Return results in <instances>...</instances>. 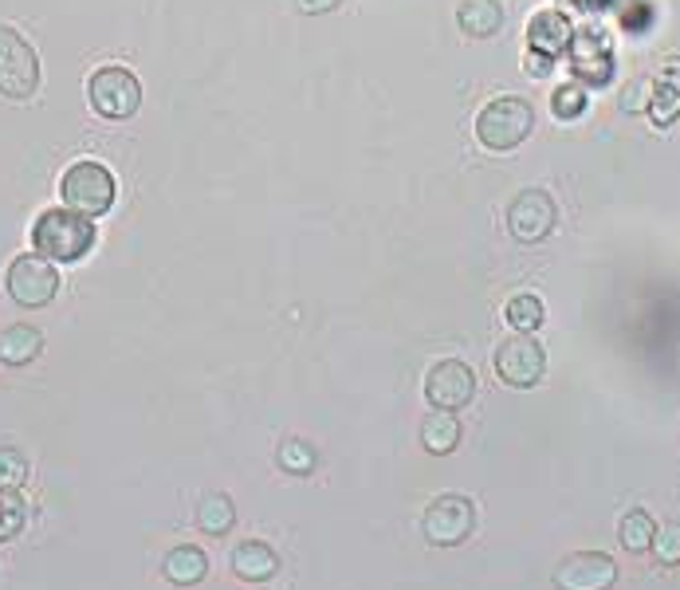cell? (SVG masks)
<instances>
[{"instance_id": "8992f818", "label": "cell", "mask_w": 680, "mask_h": 590, "mask_svg": "<svg viewBox=\"0 0 680 590\" xmlns=\"http://www.w3.org/2000/svg\"><path fill=\"white\" fill-rule=\"evenodd\" d=\"M4 283H9V296L20 303V308L36 311V308H47V303L56 300L59 272H56V264L47 260V256L24 253V256H16V260L9 264Z\"/></svg>"}, {"instance_id": "30bf717a", "label": "cell", "mask_w": 680, "mask_h": 590, "mask_svg": "<svg viewBox=\"0 0 680 590\" xmlns=\"http://www.w3.org/2000/svg\"><path fill=\"white\" fill-rule=\"evenodd\" d=\"M476 398V370L460 358H441L425 375V402L433 410H465Z\"/></svg>"}, {"instance_id": "7402d4cb", "label": "cell", "mask_w": 680, "mask_h": 590, "mask_svg": "<svg viewBox=\"0 0 680 590\" xmlns=\"http://www.w3.org/2000/svg\"><path fill=\"white\" fill-rule=\"evenodd\" d=\"M24 524H29V508H24L20 492L0 488V544L16 539V535L24 532Z\"/></svg>"}, {"instance_id": "f546056e", "label": "cell", "mask_w": 680, "mask_h": 590, "mask_svg": "<svg viewBox=\"0 0 680 590\" xmlns=\"http://www.w3.org/2000/svg\"><path fill=\"white\" fill-rule=\"evenodd\" d=\"M661 79H669V84H677L680 87V56H672L669 59V67H665V76Z\"/></svg>"}, {"instance_id": "52a82bcc", "label": "cell", "mask_w": 680, "mask_h": 590, "mask_svg": "<svg viewBox=\"0 0 680 590\" xmlns=\"http://www.w3.org/2000/svg\"><path fill=\"white\" fill-rule=\"evenodd\" d=\"M472 527H476V508L460 492L437 497L425 508V515H421V532H425V539L433 547H460L472 535Z\"/></svg>"}, {"instance_id": "2e32d148", "label": "cell", "mask_w": 680, "mask_h": 590, "mask_svg": "<svg viewBox=\"0 0 680 590\" xmlns=\"http://www.w3.org/2000/svg\"><path fill=\"white\" fill-rule=\"evenodd\" d=\"M40 350H44V335H40L32 323H12V327L0 335V363L4 366L36 363Z\"/></svg>"}, {"instance_id": "ffe728a7", "label": "cell", "mask_w": 680, "mask_h": 590, "mask_svg": "<svg viewBox=\"0 0 680 590\" xmlns=\"http://www.w3.org/2000/svg\"><path fill=\"white\" fill-rule=\"evenodd\" d=\"M233 524H236L233 500L224 497V492H209V497L201 500V508H197V527L209 535H224V532H233Z\"/></svg>"}, {"instance_id": "603a6c76", "label": "cell", "mask_w": 680, "mask_h": 590, "mask_svg": "<svg viewBox=\"0 0 680 590\" xmlns=\"http://www.w3.org/2000/svg\"><path fill=\"white\" fill-rule=\"evenodd\" d=\"M649 114L657 126H669L672 119L680 114V87L661 79V84H653V99H649Z\"/></svg>"}, {"instance_id": "8fae6325", "label": "cell", "mask_w": 680, "mask_h": 590, "mask_svg": "<svg viewBox=\"0 0 680 590\" xmlns=\"http://www.w3.org/2000/svg\"><path fill=\"white\" fill-rule=\"evenodd\" d=\"M617 563L606 552H575L555 567V590H614Z\"/></svg>"}, {"instance_id": "d6986e66", "label": "cell", "mask_w": 680, "mask_h": 590, "mask_svg": "<svg viewBox=\"0 0 680 590\" xmlns=\"http://www.w3.org/2000/svg\"><path fill=\"white\" fill-rule=\"evenodd\" d=\"M503 319H508V327H512V331H520V335H532V331L543 327L547 308H543L539 296H532V291H520V296H512V300H508V308H503Z\"/></svg>"}, {"instance_id": "277c9868", "label": "cell", "mask_w": 680, "mask_h": 590, "mask_svg": "<svg viewBox=\"0 0 680 590\" xmlns=\"http://www.w3.org/2000/svg\"><path fill=\"white\" fill-rule=\"evenodd\" d=\"M87 99H91L94 114H103L111 122H122V119H134L142 107V84L134 71L119 64H107L99 67L87 84Z\"/></svg>"}, {"instance_id": "ba28073f", "label": "cell", "mask_w": 680, "mask_h": 590, "mask_svg": "<svg viewBox=\"0 0 680 590\" xmlns=\"http://www.w3.org/2000/svg\"><path fill=\"white\" fill-rule=\"evenodd\" d=\"M495 375H500L503 386H512V390H532V386H539L543 375H547V355H543V347L532 335H520V331H515V335L503 338L500 350H495Z\"/></svg>"}, {"instance_id": "7c38bea8", "label": "cell", "mask_w": 680, "mask_h": 590, "mask_svg": "<svg viewBox=\"0 0 680 590\" xmlns=\"http://www.w3.org/2000/svg\"><path fill=\"white\" fill-rule=\"evenodd\" d=\"M233 571L244 582H268L280 571V555L260 539H244L241 547H233Z\"/></svg>"}, {"instance_id": "ac0fdd59", "label": "cell", "mask_w": 680, "mask_h": 590, "mask_svg": "<svg viewBox=\"0 0 680 590\" xmlns=\"http://www.w3.org/2000/svg\"><path fill=\"white\" fill-rule=\"evenodd\" d=\"M653 535H657V520H653L645 508H629L617 524V539L629 555H645L653 547Z\"/></svg>"}, {"instance_id": "e0dca14e", "label": "cell", "mask_w": 680, "mask_h": 590, "mask_svg": "<svg viewBox=\"0 0 680 590\" xmlns=\"http://www.w3.org/2000/svg\"><path fill=\"white\" fill-rule=\"evenodd\" d=\"M527 40H532V52H539V56H559L562 47L570 44V24L562 12H539V16L532 20V29H527Z\"/></svg>"}, {"instance_id": "cb8c5ba5", "label": "cell", "mask_w": 680, "mask_h": 590, "mask_svg": "<svg viewBox=\"0 0 680 590\" xmlns=\"http://www.w3.org/2000/svg\"><path fill=\"white\" fill-rule=\"evenodd\" d=\"M24 480H29V460H24V453H20V449L4 445V449H0V488H12V492H20V488H24Z\"/></svg>"}, {"instance_id": "5b68a950", "label": "cell", "mask_w": 680, "mask_h": 590, "mask_svg": "<svg viewBox=\"0 0 680 590\" xmlns=\"http://www.w3.org/2000/svg\"><path fill=\"white\" fill-rule=\"evenodd\" d=\"M40 91V59L16 29L0 24V94L32 99Z\"/></svg>"}, {"instance_id": "83f0119b", "label": "cell", "mask_w": 680, "mask_h": 590, "mask_svg": "<svg viewBox=\"0 0 680 590\" xmlns=\"http://www.w3.org/2000/svg\"><path fill=\"white\" fill-rule=\"evenodd\" d=\"M296 9L303 12V16H319V12L338 9V0H296Z\"/></svg>"}, {"instance_id": "9c48e42d", "label": "cell", "mask_w": 680, "mask_h": 590, "mask_svg": "<svg viewBox=\"0 0 680 590\" xmlns=\"http://www.w3.org/2000/svg\"><path fill=\"white\" fill-rule=\"evenodd\" d=\"M559 225V205L547 189H523L508 205V233L515 236L520 244H539L547 241Z\"/></svg>"}, {"instance_id": "7a4b0ae2", "label": "cell", "mask_w": 680, "mask_h": 590, "mask_svg": "<svg viewBox=\"0 0 680 590\" xmlns=\"http://www.w3.org/2000/svg\"><path fill=\"white\" fill-rule=\"evenodd\" d=\"M535 131V107L520 94H500L484 111L476 114V138L492 154H508L532 138Z\"/></svg>"}, {"instance_id": "5bb4252c", "label": "cell", "mask_w": 680, "mask_h": 590, "mask_svg": "<svg viewBox=\"0 0 680 590\" xmlns=\"http://www.w3.org/2000/svg\"><path fill=\"white\" fill-rule=\"evenodd\" d=\"M161 575H166L174 587H197V582L209 575V555L193 544H181L161 559Z\"/></svg>"}, {"instance_id": "3957f363", "label": "cell", "mask_w": 680, "mask_h": 590, "mask_svg": "<svg viewBox=\"0 0 680 590\" xmlns=\"http://www.w3.org/2000/svg\"><path fill=\"white\" fill-rule=\"evenodd\" d=\"M59 193H64V205L79 216H103L114 205V174L99 162H75L71 169L59 181Z\"/></svg>"}, {"instance_id": "f1b7e54d", "label": "cell", "mask_w": 680, "mask_h": 590, "mask_svg": "<svg viewBox=\"0 0 680 590\" xmlns=\"http://www.w3.org/2000/svg\"><path fill=\"white\" fill-rule=\"evenodd\" d=\"M527 71L543 79L550 71V56H539V52H532V59H527Z\"/></svg>"}, {"instance_id": "4fadbf2b", "label": "cell", "mask_w": 680, "mask_h": 590, "mask_svg": "<svg viewBox=\"0 0 680 590\" xmlns=\"http://www.w3.org/2000/svg\"><path fill=\"white\" fill-rule=\"evenodd\" d=\"M457 24L465 36L472 40H488L503 29V4L500 0H460L457 9Z\"/></svg>"}, {"instance_id": "9a60e30c", "label": "cell", "mask_w": 680, "mask_h": 590, "mask_svg": "<svg viewBox=\"0 0 680 590\" xmlns=\"http://www.w3.org/2000/svg\"><path fill=\"white\" fill-rule=\"evenodd\" d=\"M421 445L433 457H448V453L460 445V418L453 410H433L425 422H421Z\"/></svg>"}, {"instance_id": "d4e9b609", "label": "cell", "mask_w": 680, "mask_h": 590, "mask_svg": "<svg viewBox=\"0 0 680 590\" xmlns=\"http://www.w3.org/2000/svg\"><path fill=\"white\" fill-rule=\"evenodd\" d=\"M649 552L657 555L665 567H677V563H680V520H669V524L657 527Z\"/></svg>"}, {"instance_id": "484cf974", "label": "cell", "mask_w": 680, "mask_h": 590, "mask_svg": "<svg viewBox=\"0 0 680 590\" xmlns=\"http://www.w3.org/2000/svg\"><path fill=\"white\" fill-rule=\"evenodd\" d=\"M649 99H653V84H649V79H634V84L622 91V111H629V114L649 111Z\"/></svg>"}, {"instance_id": "6da1fadb", "label": "cell", "mask_w": 680, "mask_h": 590, "mask_svg": "<svg viewBox=\"0 0 680 590\" xmlns=\"http://www.w3.org/2000/svg\"><path fill=\"white\" fill-rule=\"evenodd\" d=\"M32 244L36 253L52 264H75L94 248V225L91 216H79L71 209H47L32 225Z\"/></svg>"}, {"instance_id": "4316f807", "label": "cell", "mask_w": 680, "mask_h": 590, "mask_svg": "<svg viewBox=\"0 0 680 590\" xmlns=\"http://www.w3.org/2000/svg\"><path fill=\"white\" fill-rule=\"evenodd\" d=\"M582 107H587V94L578 91V87H559V94H555V114L559 119H575Z\"/></svg>"}, {"instance_id": "44dd1931", "label": "cell", "mask_w": 680, "mask_h": 590, "mask_svg": "<svg viewBox=\"0 0 680 590\" xmlns=\"http://www.w3.org/2000/svg\"><path fill=\"white\" fill-rule=\"evenodd\" d=\"M276 465H280L283 472H291V477H311L319 465V453L311 441L303 437H288L280 445V453H276Z\"/></svg>"}]
</instances>
